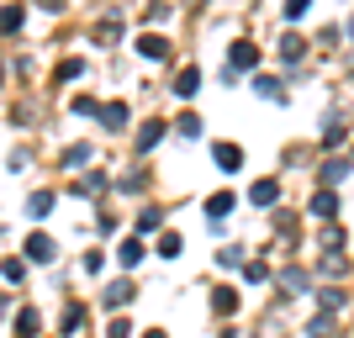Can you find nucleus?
<instances>
[{"label":"nucleus","mask_w":354,"mask_h":338,"mask_svg":"<svg viewBox=\"0 0 354 338\" xmlns=\"http://www.w3.org/2000/svg\"><path fill=\"white\" fill-rule=\"evenodd\" d=\"M27 259H32V265H53V238L32 233V238H27Z\"/></svg>","instance_id":"f257e3e1"},{"label":"nucleus","mask_w":354,"mask_h":338,"mask_svg":"<svg viewBox=\"0 0 354 338\" xmlns=\"http://www.w3.org/2000/svg\"><path fill=\"white\" fill-rule=\"evenodd\" d=\"M212 159H217V169H222V175H233L238 164H243V148H233V143H217V148H212Z\"/></svg>","instance_id":"f03ea898"},{"label":"nucleus","mask_w":354,"mask_h":338,"mask_svg":"<svg viewBox=\"0 0 354 338\" xmlns=\"http://www.w3.org/2000/svg\"><path fill=\"white\" fill-rule=\"evenodd\" d=\"M212 312H217V317H233V312H238V291L217 285V291H212Z\"/></svg>","instance_id":"7ed1b4c3"},{"label":"nucleus","mask_w":354,"mask_h":338,"mask_svg":"<svg viewBox=\"0 0 354 338\" xmlns=\"http://www.w3.org/2000/svg\"><path fill=\"white\" fill-rule=\"evenodd\" d=\"M101 122H106V133H122V127H127V106H122V101L101 106Z\"/></svg>","instance_id":"20e7f679"},{"label":"nucleus","mask_w":354,"mask_h":338,"mask_svg":"<svg viewBox=\"0 0 354 338\" xmlns=\"http://www.w3.org/2000/svg\"><path fill=\"white\" fill-rule=\"evenodd\" d=\"M275 196H281V185H275V180H259V185H249V201H254V206H275Z\"/></svg>","instance_id":"39448f33"},{"label":"nucleus","mask_w":354,"mask_h":338,"mask_svg":"<svg viewBox=\"0 0 354 338\" xmlns=\"http://www.w3.org/2000/svg\"><path fill=\"white\" fill-rule=\"evenodd\" d=\"M312 217H339V196L317 191V196H312Z\"/></svg>","instance_id":"423d86ee"},{"label":"nucleus","mask_w":354,"mask_h":338,"mask_svg":"<svg viewBox=\"0 0 354 338\" xmlns=\"http://www.w3.org/2000/svg\"><path fill=\"white\" fill-rule=\"evenodd\" d=\"M138 53H143V59H164V53H169V43H164L159 32H148V37H138Z\"/></svg>","instance_id":"0eeeda50"},{"label":"nucleus","mask_w":354,"mask_h":338,"mask_svg":"<svg viewBox=\"0 0 354 338\" xmlns=\"http://www.w3.org/2000/svg\"><path fill=\"white\" fill-rule=\"evenodd\" d=\"M259 64V48L254 43H233V69H254Z\"/></svg>","instance_id":"6e6552de"},{"label":"nucleus","mask_w":354,"mask_h":338,"mask_svg":"<svg viewBox=\"0 0 354 338\" xmlns=\"http://www.w3.org/2000/svg\"><path fill=\"white\" fill-rule=\"evenodd\" d=\"M101 301H106V307H127V301H133V285H127V280H117V285H106Z\"/></svg>","instance_id":"1a4fd4ad"},{"label":"nucleus","mask_w":354,"mask_h":338,"mask_svg":"<svg viewBox=\"0 0 354 338\" xmlns=\"http://www.w3.org/2000/svg\"><path fill=\"white\" fill-rule=\"evenodd\" d=\"M117 259H122V270L143 265V243H138V238H127V243H122V249H117Z\"/></svg>","instance_id":"9d476101"},{"label":"nucleus","mask_w":354,"mask_h":338,"mask_svg":"<svg viewBox=\"0 0 354 338\" xmlns=\"http://www.w3.org/2000/svg\"><path fill=\"white\" fill-rule=\"evenodd\" d=\"M227 212H233V196H227V191H217V196L207 201V217H212V222H222Z\"/></svg>","instance_id":"9b49d317"},{"label":"nucleus","mask_w":354,"mask_h":338,"mask_svg":"<svg viewBox=\"0 0 354 338\" xmlns=\"http://www.w3.org/2000/svg\"><path fill=\"white\" fill-rule=\"evenodd\" d=\"M201 90V74L196 69H180V79H175V95H196Z\"/></svg>","instance_id":"f8f14e48"},{"label":"nucleus","mask_w":354,"mask_h":338,"mask_svg":"<svg viewBox=\"0 0 354 338\" xmlns=\"http://www.w3.org/2000/svg\"><path fill=\"white\" fill-rule=\"evenodd\" d=\"M159 138H164V122H143V133H138V148L148 153V148L159 143Z\"/></svg>","instance_id":"ddd939ff"},{"label":"nucleus","mask_w":354,"mask_h":338,"mask_svg":"<svg viewBox=\"0 0 354 338\" xmlns=\"http://www.w3.org/2000/svg\"><path fill=\"white\" fill-rule=\"evenodd\" d=\"M301 53H307V37L286 32V43H281V59H301Z\"/></svg>","instance_id":"4468645a"},{"label":"nucleus","mask_w":354,"mask_h":338,"mask_svg":"<svg viewBox=\"0 0 354 338\" xmlns=\"http://www.w3.org/2000/svg\"><path fill=\"white\" fill-rule=\"evenodd\" d=\"M37 328H43V317H37V312H21V317H16V333H21V338H32V333H37Z\"/></svg>","instance_id":"2eb2a0df"},{"label":"nucleus","mask_w":354,"mask_h":338,"mask_svg":"<svg viewBox=\"0 0 354 338\" xmlns=\"http://www.w3.org/2000/svg\"><path fill=\"white\" fill-rule=\"evenodd\" d=\"M27 212H32V217H48V212H53V191H37L27 201Z\"/></svg>","instance_id":"dca6fc26"},{"label":"nucleus","mask_w":354,"mask_h":338,"mask_svg":"<svg viewBox=\"0 0 354 338\" xmlns=\"http://www.w3.org/2000/svg\"><path fill=\"white\" fill-rule=\"evenodd\" d=\"M21 27V6H6V11H0V32H16Z\"/></svg>","instance_id":"f3484780"},{"label":"nucleus","mask_w":354,"mask_h":338,"mask_svg":"<svg viewBox=\"0 0 354 338\" xmlns=\"http://www.w3.org/2000/svg\"><path fill=\"white\" fill-rule=\"evenodd\" d=\"M344 175H349V164H344V159H333V164H328V169H323V185H339Z\"/></svg>","instance_id":"a211bd4d"},{"label":"nucleus","mask_w":354,"mask_h":338,"mask_svg":"<svg viewBox=\"0 0 354 338\" xmlns=\"http://www.w3.org/2000/svg\"><path fill=\"white\" fill-rule=\"evenodd\" d=\"M80 328H85V312L69 307V312H64V333H80Z\"/></svg>","instance_id":"6ab92c4d"},{"label":"nucleus","mask_w":354,"mask_h":338,"mask_svg":"<svg viewBox=\"0 0 354 338\" xmlns=\"http://www.w3.org/2000/svg\"><path fill=\"white\" fill-rule=\"evenodd\" d=\"M159 254H164V259H175V254H180V233H164L159 238Z\"/></svg>","instance_id":"aec40b11"},{"label":"nucleus","mask_w":354,"mask_h":338,"mask_svg":"<svg viewBox=\"0 0 354 338\" xmlns=\"http://www.w3.org/2000/svg\"><path fill=\"white\" fill-rule=\"evenodd\" d=\"M106 338H133V323H127V317H117V323L106 328Z\"/></svg>","instance_id":"412c9836"},{"label":"nucleus","mask_w":354,"mask_h":338,"mask_svg":"<svg viewBox=\"0 0 354 338\" xmlns=\"http://www.w3.org/2000/svg\"><path fill=\"white\" fill-rule=\"evenodd\" d=\"M243 275H249V280H265L270 265H265V259H249V265H243Z\"/></svg>","instance_id":"4be33fe9"},{"label":"nucleus","mask_w":354,"mask_h":338,"mask_svg":"<svg viewBox=\"0 0 354 338\" xmlns=\"http://www.w3.org/2000/svg\"><path fill=\"white\" fill-rule=\"evenodd\" d=\"M312 0H286V21H296V16H307Z\"/></svg>","instance_id":"5701e85b"},{"label":"nucleus","mask_w":354,"mask_h":338,"mask_svg":"<svg viewBox=\"0 0 354 338\" xmlns=\"http://www.w3.org/2000/svg\"><path fill=\"white\" fill-rule=\"evenodd\" d=\"M217 265H222V270H233V265H243V254H238V249H222V254H217Z\"/></svg>","instance_id":"b1692460"},{"label":"nucleus","mask_w":354,"mask_h":338,"mask_svg":"<svg viewBox=\"0 0 354 338\" xmlns=\"http://www.w3.org/2000/svg\"><path fill=\"white\" fill-rule=\"evenodd\" d=\"M323 143L333 148V143H344V122H328V133H323Z\"/></svg>","instance_id":"393cba45"},{"label":"nucleus","mask_w":354,"mask_h":338,"mask_svg":"<svg viewBox=\"0 0 354 338\" xmlns=\"http://www.w3.org/2000/svg\"><path fill=\"white\" fill-rule=\"evenodd\" d=\"M143 338H169V333H164V328H153V333H143Z\"/></svg>","instance_id":"a878e982"}]
</instances>
